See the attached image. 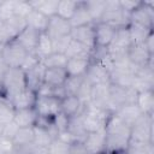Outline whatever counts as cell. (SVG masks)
Segmentation results:
<instances>
[{
	"instance_id": "cell-1",
	"label": "cell",
	"mask_w": 154,
	"mask_h": 154,
	"mask_svg": "<svg viewBox=\"0 0 154 154\" xmlns=\"http://www.w3.org/2000/svg\"><path fill=\"white\" fill-rule=\"evenodd\" d=\"M109 113H111L109 111L95 107L89 102L84 103V108L81 113L84 131L87 134L103 131L105 124H106V120Z\"/></svg>"
},
{
	"instance_id": "cell-2",
	"label": "cell",
	"mask_w": 154,
	"mask_h": 154,
	"mask_svg": "<svg viewBox=\"0 0 154 154\" xmlns=\"http://www.w3.org/2000/svg\"><path fill=\"white\" fill-rule=\"evenodd\" d=\"M2 87L5 91V96L11 100L16 94L26 88L25 72L20 67H10L2 78Z\"/></svg>"
},
{
	"instance_id": "cell-3",
	"label": "cell",
	"mask_w": 154,
	"mask_h": 154,
	"mask_svg": "<svg viewBox=\"0 0 154 154\" xmlns=\"http://www.w3.org/2000/svg\"><path fill=\"white\" fill-rule=\"evenodd\" d=\"M130 142L153 143V116L142 114L130 128Z\"/></svg>"
},
{
	"instance_id": "cell-4",
	"label": "cell",
	"mask_w": 154,
	"mask_h": 154,
	"mask_svg": "<svg viewBox=\"0 0 154 154\" xmlns=\"http://www.w3.org/2000/svg\"><path fill=\"white\" fill-rule=\"evenodd\" d=\"M100 22L109 24L112 26L117 28H123V26H128L130 23V14L125 13L120 6L118 1L114 0H106V8L105 12L100 19Z\"/></svg>"
},
{
	"instance_id": "cell-5",
	"label": "cell",
	"mask_w": 154,
	"mask_h": 154,
	"mask_svg": "<svg viewBox=\"0 0 154 154\" xmlns=\"http://www.w3.org/2000/svg\"><path fill=\"white\" fill-rule=\"evenodd\" d=\"M0 54L8 67H19L28 52L14 38H12L0 46Z\"/></svg>"
},
{
	"instance_id": "cell-6",
	"label": "cell",
	"mask_w": 154,
	"mask_h": 154,
	"mask_svg": "<svg viewBox=\"0 0 154 154\" xmlns=\"http://www.w3.org/2000/svg\"><path fill=\"white\" fill-rule=\"evenodd\" d=\"M34 109L36 111L38 118L53 120V118L60 112V100L54 96L36 95Z\"/></svg>"
},
{
	"instance_id": "cell-7",
	"label": "cell",
	"mask_w": 154,
	"mask_h": 154,
	"mask_svg": "<svg viewBox=\"0 0 154 154\" xmlns=\"http://www.w3.org/2000/svg\"><path fill=\"white\" fill-rule=\"evenodd\" d=\"M130 23L138 24L141 26L153 30L154 25V2L153 1H141L140 6L131 12Z\"/></svg>"
},
{
	"instance_id": "cell-8",
	"label": "cell",
	"mask_w": 154,
	"mask_h": 154,
	"mask_svg": "<svg viewBox=\"0 0 154 154\" xmlns=\"http://www.w3.org/2000/svg\"><path fill=\"white\" fill-rule=\"evenodd\" d=\"M128 59L130 63L136 67H143L147 65H153V55L148 48L146 47L144 42L140 43H131L126 51Z\"/></svg>"
},
{
	"instance_id": "cell-9",
	"label": "cell",
	"mask_w": 154,
	"mask_h": 154,
	"mask_svg": "<svg viewBox=\"0 0 154 154\" xmlns=\"http://www.w3.org/2000/svg\"><path fill=\"white\" fill-rule=\"evenodd\" d=\"M116 30L117 29L109 24L102 22L94 23V48L107 49L113 41Z\"/></svg>"
},
{
	"instance_id": "cell-10",
	"label": "cell",
	"mask_w": 154,
	"mask_h": 154,
	"mask_svg": "<svg viewBox=\"0 0 154 154\" xmlns=\"http://www.w3.org/2000/svg\"><path fill=\"white\" fill-rule=\"evenodd\" d=\"M103 130L105 135L130 138V126H128L114 112H111L108 114Z\"/></svg>"
},
{
	"instance_id": "cell-11",
	"label": "cell",
	"mask_w": 154,
	"mask_h": 154,
	"mask_svg": "<svg viewBox=\"0 0 154 154\" xmlns=\"http://www.w3.org/2000/svg\"><path fill=\"white\" fill-rule=\"evenodd\" d=\"M71 30H72V26H71L70 22L55 14L49 18L46 34L51 37V40H55L59 37L70 36Z\"/></svg>"
},
{
	"instance_id": "cell-12",
	"label": "cell",
	"mask_w": 154,
	"mask_h": 154,
	"mask_svg": "<svg viewBox=\"0 0 154 154\" xmlns=\"http://www.w3.org/2000/svg\"><path fill=\"white\" fill-rule=\"evenodd\" d=\"M131 45V40H130V35H129V30L128 26H123V28H117L116 30V35L113 37L112 43L109 45V47L107 48L108 54L111 55H116V54H123L126 53L128 48Z\"/></svg>"
},
{
	"instance_id": "cell-13",
	"label": "cell",
	"mask_w": 154,
	"mask_h": 154,
	"mask_svg": "<svg viewBox=\"0 0 154 154\" xmlns=\"http://www.w3.org/2000/svg\"><path fill=\"white\" fill-rule=\"evenodd\" d=\"M84 79L91 85L103 84L109 82V73L100 61H90L84 75Z\"/></svg>"
},
{
	"instance_id": "cell-14",
	"label": "cell",
	"mask_w": 154,
	"mask_h": 154,
	"mask_svg": "<svg viewBox=\"0 0 154 154\" xmlns=\"http://www.w3.org/2000/svg\"><path fill=\"white\" fill-rule=\"evenodd\" d=\"M108 85H109V82H108V83H103V84L93 85L89 103H91V105L95 106V107H99V108L109 111ZM109 112H111V111H109Z\"/></svg>"
},
{
	"instance_id": "cell-15",
	"label": "cell",
	"mask_w": 154,
	"mask_h": 154,
	"mask_svg": "<svg viewBox=\"0 0 154 154\" xmlns=\"http://www.w3.org/2000/svg\"><path fill=\"white\" fill-rule=\"evenodd\" d=\"M40 34L37 30L30 28V26H25L16 37L14 40L28 52V53H34L37 42H38V37Z\"/></svg>"
},
{
	"instance_id": "cell-16",
	"label": "cell",
	"mask_w": 154,
	"mask_h": 154,
	"mask_svg": "<svg viewBox=\"0 0 154 154\" xmlns=\"http://www.w3.org/2000/svg\"><path fill=\"white\" fill-rule=\"evenodd\" d=\"M83 108L84 103L77 95H66L60 100V112L69 118L81 114Z\"/></svg>"
},
{
	"instance_id": "cell-17",
	"label": "cell",
	"mask_w": 154,
	"mask_h": 154,
	"mask_svg": "<svg viewBox=\"0 0 154 154\" xmlns=\"http://www.w3.org/2000/svg\"><path fill=\"white\" fill-rule=\"evenodd\" d=\"M82 142L89 154L105 152V130L97 132H88Z\"/></svg>"
},
{
	"instance_id": "cell-18",
	"label": "cell",
	"mask_w": 154,
	"mask_h": 154,
	"mask_svg": "<svg viewBox=\"0 0 154 154\" xmlns=\"http://www.w3.org/2000/svg\"><path fill=\"white\" fill-rule=\"evenodd\" d=\"M70 36L72 40H76L91 49L94 48V24L72 28Z\"/></svg>"
},
{
	"instance_id": "cell-19",
	"label": "cell",
	"mask_w": 154,
	"mask_h": 154,
	"mask_svg": "<svg viewBox=\"0 0 154 154\" xmlns=\"http://www.w3.org/2000/svg\"><path fill=\"white\" fill-rule=\"evenodd\" d=\"M12 106L14 109H25V108H32L36 101V93L25 88L18 94H16L11 100Z\"/></svg>"
},
{
	"instance_id": "cell-20",
	"label": "cell",
	"mask_w": 154,
	"mask_h": 154,
	"mask_svg": "<svg viewBox=\"0 0 154 154\" xmlns=\"http://www.w3.org/2000/svg\"><path fill=\"white\" fill-rule=\"evenodd\" d=\"M67 72L65 69L61 67H54V69H45L43 71V83L47 85H51L53 88L55 87H63L67 79Z\"/></svg>"
},
{
	"instance_id": "cell-21",
	"label": "cell",
	"mask_w": 154,
	"mask_h": 154,
	"mask_svg": "<svg viewBox=\"0 0 154 154\" xmlns=\"http://www.w3.org/2000/svg\"><path fill=\"white\" fill-rule=\"evenodd\" d=\"M90 61L91 60L89 58H70V59H67V63L65 66L67 76L69 77L84 76Z\"/></svg>"
},
{
	"instance_id": "cell-22",
	"label": "cell",
	"mask_w": 154,
	"mask_h": 154,
	"mask_svg": "<svg viewBox=\"0 0 154 154\" xmlns=\"http://www.w3.org/2000/svg\"><path fill=\"white\" fill-rule=\"evenodd\" d=\"M128 126H132L136 120L142 116V112L140 111V108L137 107L136 103H128L124 105L122 107H119L116 112H114Z\"/></svg>"
},
{
	"instance_id": "cell-23",
	"label": "cell",
	"mask_w": 154,
	"mask_h": 154,
	"mask_svg": "<svg viewBox=\"0 0 154 154\" xmlns=\"http://www.w3.org/2000/svg\"><path fill=\"white\" fill-rule=\"evenodd\" d=\"M72 28H78V26H83V25H89V24H94L93 18L84 4V1H79L78 6L72 16V18L69 20Z\"/></svg>"
},
{
	"instance_id": "cell-24",
	"label": "cell",
	"mask_w": 154,
	"mask_h": 154,
	"mask_svg": "<svg viewBox=\"0 0 154 154\" xmlns=\"http://www.w3.org/2000/svg\"><path fill=\"white\" fill-rule=\"evenodd\" d=\"M13 122L19 128H34L37 122L36 111L34 109V107L25 109H17L14 113Z\"/></svg>"
},
{
	"instance_id": "cell-25",
	"label": "cell",
	"mask_w": 154,
	"mask_h": 154,
	"mask_svg": "<svg viewBox=\"0 0 154 154\" xmlns=\"http://www.w3.org/2000/svg\"><path fill=\"white\" fill-rule=\"evenodd\" d=\"M43 71H45V66L40 63L36 67L25 72V81H26L28 89H30L35 93L38 90V88L43 83Z\"/></svg>"
},
{
	"instance_id": "cell-26",
	"label": "cell",
	"mask_w": 154,
	"mask_h": 154,
	"mask_svg": "<svg viewBox=\"0 0 154 154\" xmlns=\"http://www.w3.org/2000/svg\"><path fill=\"white\" fill-rule=\"evenodd\" d=\"M135 103L137 105V107L140 108L142 114L153 116V112H154V91H153V89L137 93Z\"/></svg>"
},
{
	"instance_id": "cell-27",
	"label": "cell",
	"mask_w": 154,
	"mask_h": 154,
	"mask_svg": "<svg viewBox=\"0 0 154 154\" xmlns=\"http://www.w3.org/2000/svg\"><path fill=\"white\" fill-rule=\"evenodd\" d=\"M25 22H26V26H30V28L37 30L38 32H46L49 18L32 8L29 12V14L25 17Z\"/></svg>"
},
{
	"instance_id": "cell-28",
	"label": "cell",
	"mask_w": 154,
	"mask_h": 154,
	"mask_svg": "<svg viewBox=\"0 0 154 154\" xmlns=\"http://www.w3.org/2000/svg\"><path fill=\"white\" fill-rule=\"evenodd\" d=\"M91 52H93L91 48L71 38V41L67 46V49L65 52V55L67 57V59H70V58H89L91 60Z\"/></svg>"
},
{
	"instance_id": "cell-29",
	"label": "cell",
	"mask_w": 154,
	"mask_h": 154,
	"mask_svg": "<svg viewBox=\"0 0 154 154\" xmlns=\"http://www.w3.org/2000/svg\"><path fill=\"white\" fill-rule=\"evenodd\" d=\"M58 4L59 0H36V1H30V5L34 10L41 12L46 17L51 18L57 14L58 10Z\"/></svg>"
},
{
	"instance_id": "cell-30",
	"label": "cell",
	"mask_w": 154,
	"mask_h": 154,
	"mask_svg": "<svg viewBox=\"0 0 154 154\" xmlns=\"http://www.w3.org/2000/svg\"><path fill=\"white\" fill-rule=\"evenodd\" d=\"M128 30H129L131 43L144 42L147 40V37L150 34H153V30L152 29H148V28H144V26H141V25L134 24V23H129Z\"/></svg>"
},
{
	"instance_id": "cell-31",
	"label": "cell",
	"mask_w": 154,
	"mask_h": 154,
	"mask_svg": "<svg viewBox=\"0 0 154 154\" xmlns=\"http://www.w3.org/2000/svg\"><path fill=\"white\" fill-rule=\"evenodd\" d=\"M34 53L40 58L41 61H42L46 57H48L49 54L53 53L52 40H51V37H49L46 32H41V34H40L38 42H37V46H36Z\"/></svg>"
},
{
	"instance_id": "cell-32",
	"label": "cell",
	"mask_w": 154,
	"mask_h": 154,
	"mask_svg": "<svg viewBox=\"0 0 154 154\" xmlns=\"http://www.w3.org/2000/svg\"><path fill=\"white\" fill-rule=\"evenodd\" d=\"M84 4L93 18V22L94 23L100 22L106 8V0H87L84 1Z\"/></svg>"
},
{
	"instance_id": "cell-33",
	"label": "cell",
	"mask_w": 154,
	"mask_h": 154,
	"mask_svg": "<svg viewBox=\"0 0 154 154\" xmlns=\"http://www.w3.org/2000/svg\"><path fill=\"white\" fill-rule=\"evenodd\" d=\"M79 1H72V0H59L58 4V10H57V16L70 20L78 6Z\"/></svg>"
},
{
	"instance_id": "cell-34",
	"label": "cell",
	"mask_w": 154,
	"mask_h": 154,
	"mask_svg": "<svg viewBox=\"0 0 154 154\" xmlns=\"http://www.w3.org/2000/svg\"><path fill=\"white\" fill-rule=\"evenodd\" d=\"M5 23L7 25V29H8V32H10L11 38H14L26 26L25 18H23L20 16H17V14L11 16L7 20H5Z\"/></svg>"
},
{
	"instance_id": "cell-35",
	"label": "cell",
	"mask_w": 154,
	"mask_h": 154,
	"mask_svg": "<svg viewBox=\"0 0 154 154\" xmlns=\"http://www.w3.org/2000/svg\"><path fill=\"white\" fill-rule=\"evenodd\" d=\"M16 109L7 97H0V123L7 124L13 120Z\"/></svg>"
},
{
	"instance_id": "cell-36",
	"label": "cell",
	"mask_w": 154,
	"mask_h": 154,
	"mask_svg": "<svg viewBox=\"0 0 154 154\" xmlns=\"http://www.w3.org/2000/svg\"><path fill=\"white\" fill-rule=\"evenodd\" d=\"M66 63H67V57L65 54H60V53H52L41 61V64L45 66V69H54V67L65 69Z\"/></svg>"
},
{
	"instance_id": "cell-37",
	"label": "cell",
	"mask_w": 154,
	"mask_h": 154,
	"mask_svg": "<svg viewBox=\"0 0 154 154\" xmlns=\"http://www.w3.org/2000/svg\"><path fill=\"white\" fill-rule=\"evenodd\" d=\"M124 154H154V144L129 141Z\"/></svg>"
},
{
	"instance_id": "cell-38",
	"label": "cell",
	"mask_w": 154,
	"mask_h": 154,
	"mask_svg": "<svg viewBox=\"0 0 154 154\" xmlns=\"http://www.w3.org/2000/svg\"><path fill=\"white\" fill-rule=\"evenodd\" d=\"M34 131H35L34 144L49 147L52 144V142L54 141L52 135L49 134L48 129H45V128H41V126H34Z\"/></svg>"
},
{
	"instance_id": "cell-39",
	"label": "cell",
	"mask_w": 154,
	"mask_h": 154,
	"mask_svg": "<svg viewBox=\"0 0 154 154\" xmlns=\"http://www.w3.org/2000/svg\"><path fill=\"white\" fill-rule=\"evenodd\" d=\"M83 77L84 76H81V77H67L65 84H64V89H65V93L66 95H77L78 90H79V87L83 82Z\"/></svg>"
},
{
	"instance_id": "cell-40",
	"label": "cell",
	"mask_w": 154,
	"mask_h": 154,
	"mask_svg": "<svg viewBox=\"0 0 154 154\" xmlns=\"http://www.w3.org/2000/svg\"><path fill=\"white\" fill-rule=\"evenodd\" d=\"M71 41V36H64V37H59L55 40H52V47H53V53H60V54H65L67 46Z\"/></svg>"
},
{
	"instance_id": "cell-41",
	"label": "cell",
	"mask_w": 154,
	"mask_h": 154,
	"mask_svg": "<svg viewBox=\"0 0 154 154\" xmlns=\"http://www.w3.org/2000/svg\"><path fill=\"white\" fill-rule=\"evenodd\" d=\"M40 63H41V60H40V58L35 53H28L26 57H25V59L23 60V63H22V65L19 67L24 72H26V71H30L31 69L36 67Z\"/></svg>"
},
{
	"instance_id": "cell-42",
	"label": "cell",
	"mask_w": 154,
	"mask_h": 154,
	"mask_svg": "<svg viewBox=\"0 0 154 154\" xmlns=\"http://www.w3.org/2000/svg\"><path fill=\"white\" fill-rule=\"evenodd\" d=\"M31 10H32V7L30 5V1L14 0V14L25 18Z\"/></svg>"
},
{
	"instance_id": "cell-43",
	"label": "cell",
	"mask_w": 154,
	"mask_h": 154,
	"mask_svg": "<svg viewBox=\"0 0 154 154\" xmlns=\"http://www.w3.org/2000/svg\"><path fill=\"white\" fill-rule=\"evenodd\" d=\"M13 14H14V0L2 1L0 4V19L7 20Z\"/></svg>"
},
{
	"instance_id": "cell-44",
	"label": "cell",
	"mask_w": 154,
	"mask_h": 154,
	"mask_svg": "<svg viewBox=\"0 0 154 154\" xmlns=\"http://www.w3.org/2000/svg\"><path fill=\"white\" fill-rule=\"evenodd\" d=\"M91 88H93V85H91L88 81H85L84 77H83V82H82V84H81V87H79V90H78V93H77V96L82 100L83 103L89 102V100H90V94H91Z\"/></svg>"
},
{
	"instance_id": "cell-45",
	"label": "cell",
	"mask_w": 154,
	"mask_h": 154,
	"mask_svg": "<svg viewBox=\"0 0 154 154\" xmlns=\"http://www.w3.org/2000/svg\"><path fill=\"white\" fill-rule=\"evenodd\" d=\"M69 120L70 118L66 117L64 113L59 112L54 118H53V125L54 128L59 131H63V130H67V126H69Z\"/></svg>"
},
{
	"instance_id": "cell-46",
	"label": "cell",
	"mask_w": 154,
	"mask_h": 154,
	"mask_svg": "<svg viewBox=\"0 0 154 154\" xmlns=\"http://www.w3.org/2000/svg\"><path fill=\"white\" fill-rule=\"evenodd\" d=\"M55 140H58L59 142H61V143H65V144H67V146H71V144H73L75 142H77V141H79L72 132H70L69 130H63V131H59L58 134H57V137H55Z\"/></svg>"
},
{
	"instance_id": "cell-47",
	"label": "cell",
	"mask_w": 154,
	"mask_h": 154,
	"mask_svg": "<svg viewBox=\"0 0 154 154\" xmlns=\"http://www.w3.org/2000/svg\"><path fill=\"white\" fill-rule=\"evenodd\" d=\"M19 130V126L12 120L7 124L4 125V130H2V137H6V138H10V140H13V137L16 136L17 131Z\"/></svg>"
},
{
	"instance_id": "cell-48",
	"label": "cell",
	"mask_w": 154,
	"mask_h": 154,
	"mask_svg": "<svg viewBox=\"0 0 154 154\" xmlns=\"http://www.w3.org/2000/svg\"><path fill=\"white\" fill-rule=\"evenodd\" d=\"M16 149L14 143L12 140L6 137H0V153L1 154H11Z\"/></svg>"
},
{
	"instance_id": "cell-49",
	"label": "cell",
	"mask_w": 154,
	"mask_h": 154,
	"mask_svg": "<svg viewBox=\"0 0 154 154\" xmlns=\"http://www.w3.org/2000/svg\"><path fill=\"white\" fill-rule=\"evenodd\" d=\"M118 2H119L120 8L128 14H131V12L135 11L141 4V1H132V0H120Z\"/></svg>"
},
{
	"instance_id": "cell-50",
	"label": "cell",
	"mask_w": 154,
	"mask_h": 154,
	"mask_svg": "<svg viewBox=\"0 0 154 154\" xmlns=\"http://www.w3.org/2000/svg\"><path fill=\"white\" fill-rule=\"evenodd\" d=\"M49 147H47V146L31 144L28 148V154H51V148Z\"/></svg>"
},
{
	"instance_id": "cell-51",
	"label": "cell",
	"mask_w": 154,
	"mask_h": 154,
	"mask_svg": "<svg viewBox=\"0 0 154 154\" xmlns=\"http://www.w3.org/2000/svg\"><path fill=\"white\" fill-rule=\"evenodd\" d=\"M8 40H12L11 36H10V32H8V29H7V25L5 23V20L0 19V42L4 43Z\"/></svg>"
},
{
	"instance_id": "cell-52",
	"label": "cell",
	"mask_w": 154,
	"mask_h": 154,
	"mask_svg": "<svg viewBox=\"0 0 154 154\" xmlns=\"http://www.w3.org/2000/svg\"><path fill=\"white\" fill-rule=\"evenodd\" d=\"M8 69H10L8 65L5 63V60L2 59V57L0 54V81H2V78L5 77V75L8 71Z\"/></svg>"
},
{
	"instance_id": "cell-53",
	"label": "cell",
	"mask_w": 154,
	"mask_h": 154,
	"mask_svg": "<svg viewBox=\"0 0 154 154\" xmlns=\"http://www.w3.org/2000/svg\"><path fill=\"white\" fill-rule=\"evenodd\" d=\"M153 40H154V36H153V34H150V35L147 37V40L144 41V45H146V47L148 48V51H149L152 54H154V46H153Z\"/></svg>"
},
{
	"instance_id": "cell-54",
	"label": "cell",
	"mask_w": 154,
	"mask_h": 154,
	"mask_svg": "<svg viewBox=\"0 0 154 154\" xmlns=\"http://www.w3.org/2000/svg\"><path fill=\"white\" fill-rule=\"evenodd\" d=\"M0 97H6L5 96V91H4V87H2V82L0 81Z\"/></svg>"
},
{
	"instance_id": "cell-55",
	"label": "cell",
	"mask_w": 154,
	"mask_h": 154,
	"mask_svg": "<svg viewBox=\"0 0 154 154\" xmlns=\"http://www.w3.org/2000/svg\"><path fill=\"white\" fill-rule=\"evenodd\" d=\"M4 125H5V124H2V123H0V137H1V135H2V130H4Z\"/></svg>"
},
{
	"instance_id": "cell-56",
	"label": "cell",
	"mask_w": 154,
	"mask_h": 154,
	"mask_svg": "<svg viewBox=\"0 0 154 154\" xmlns=\"http://www.w3.org/2000/svg\"><path fill=\"white\" fill-rule=\"evenodd\" d=\"M97 154H107V153H105V152H101V153H97Z\"/></svg>"
},
{
	"instance_id": "cell-57",
	"label": "cell",
	"mask_w": 154,
	"mask_h": 154,
	"mask_svg": "<svg viewBox=\"0 0 154 154\" xmlns=\"http://www.w3.org/2000/svg\"><path fill=\"white\" fill-rule=\"evenodd\" d=\"M1 45H2V43H1V42H0V46H1Z\"/></svg>"
}]
</instances>
